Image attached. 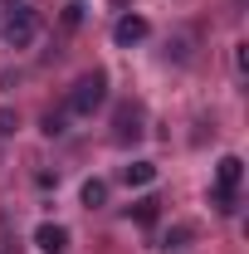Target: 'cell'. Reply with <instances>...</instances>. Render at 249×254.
Instances as JSON below:
<instances>
[{
	"label": "cell",
	"instance_id": "obj_4",
	"mask_svg": "<svg viewBox=\"0 0 249 254\" xmlns=\"http://www.w3.org/2000/svg\"><path fill=\"white\" fill-rule=\"evenodd\" d=\"M147 34H152V25H147V20H142V15H123V20H118V25H113V39H118V44H123V49H132V44H142V39H147Z\"/></svg>",
	"mask_w": 249,
	"mask_h": 254
},
{
	"label": "cell",
	"instance_id": "obj_3",
	"mask_svg": "<svg viewBox=\"0 0 249 254\" xmlns=\"http://www.w3.org/2000/svg\"><path fill=\"white\" fill-rule=\"evenodd\" d=\"M103 98H108V73H103V68H93V73H83V78L73 83V93H68V108H73L78 118H88V113H93Z\"/></svg>",
	"mask_w": 249,
	"mask_h": 254
},
{
	"label": "cell",
	"instance_id": "obj_9",
	"mask_svg": "<svg viewBox=\"0 0 249 254\" xmlns=\"http://www.w3.org/2000/svg\"><path fill=\"white\" fill-rule=\"evenodd\" d=\"M103 200H108V186H103V181H83V205H88V210H98Z\"/></svg>",
	"mask_w": 249,
	"mask_h": 254
},
{
	"label": "cell",
	"instance_id": "obj_6",
	"mask_svg": "<svg viewBox=\"0 0 249 254\" xmlns=\"http://www.w3.org/2000/svg\"><path fill=\"white\" fill-rule=\"evenodd\" d=\"M113 137H118V142H137V137H142V108H123Z\"/></svg>",
	"mask_w": 249,
	"mask_h": 254
},
{
	"label": "cell",
	"instance_id": "obj_7",
	"mask_svg": "<svg viewBox=\"0 0 249 254\" xmlns=\"http://www.w3.org/2000/svg\"><path fill=\"white\" fill-rule=\"evenodd\" d=\"M123 181H127V186H152L156 166H152V161H132V166H123Z\"/></svg>",
	"mask_w": 249,
	"mask_h": 254
},
{
	"label": "cell",
	"instance_id": "obj_2",
	"mask_svg": "<svg viewBox=\"0 0 249 254\" xmlns=\"http://www.w3.org/2000/svg\"><path fill=\"white\" fill-rule=\"evenodd\" d=\"M240 181H245V161H240V157H220V166H215V210H220V215L235 210Z\"/></svg>",
	"mask_w": 249,
	"mask_h": 254
},
{
	"label": "cell",
	"instance_id": "obj_12",
	"mask_svg": "<svg viewBox=\"0 0 249 254\" xmlns=\"http://www.w3.org/2000/svg\"><path fill=\"white\" fill-rule=\"evenodd\" d=\"M15 127H20V118H15V113H10V108H0V137H10V132H15Z\"/></svg>",
	"mask_w": 249,
	"mask_h": 254
},
{
	"label": "cell",
	"instance_id": "obj_11",
	"mask_svg": "<svg viewBox=\"0 0 249 254\" xmlns=\"http://www.w3.org/2000/svg\"><path fill=\"white\" fill-rule=\"evenodd\" d=\"M186 240H190L186 230H171V235H166V240H161V250H186Z\"/></svg>",
	"mask_w": 249,
	"mask_h": 254
},
{
	"label": "cell",
	"instance_id": "obj_5",
	"mask_svg": "<svg viewBox=\"0 0 249 254\" xmlns=\"http://www.w3.org/2000/svg\"><path fill=\"white\" fill-rule=\"evenodd\" d=\"M34 245H39L44 254H63V250H68V230L54 225V220H44L39 230H34Z\"/></svg>",
	"mask_w": 249,
	"mask_h": 254
},
{
	"label": "cell",
	"instance_id": "obj_8",
	"mask_svg": "<svg viewBox=\"0 0 249 254\" xmlns=\"http://www.w3.org/2000/svg\"><path fill=\"white\" fill-rule=\"evenodd\" d=\"M156 205H161V200H137V205H132L127 215H132V220H137V225H156V215H161Z\"/></svg>",
	"mask_w": 249,
	"mask_h": 254
},
{
	"label": "cell",
	"instance_id": "obj_10",
	"mask_svg": "<svg viewBox=\"0 0 249 254\" xmlns=\"http://www.w3.org/2000/svg\"><path fill=\"white\" fill-rule=\"evenodd\" d=\"M83 10H88L83 0H68V5H63V25H78V20H83Z\"/></svg>",
	"mask_w": 249,
	"mask_h": 254
},
{
	"label": "cell",
	"instance_id": "obj_1",
	"mask_svg": "<svg viewBox=\"0 0 249 254\" xmlns=\"http://www.w3.org/2000/svg\"><path fill=\"white\" fill-rule=\"evenodd\" d=\"M0 34H5V44H15V49H25L34 34H39V20H34V10L25 0H5V15H0Z\"/></svg>",
	"mask_w": 249,
	"mask_h": 254
}]
</instances>
